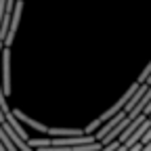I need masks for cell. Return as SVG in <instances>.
Here are the masks:
<instances>
[{"label": "cell", "instance_id": "ba28073f", "mask_svg": "<svg viewBox=\"0 0 151 151\" xmlns=\"http://www.w3.org/2000/svg\"><path fill=\"white\" fill-rule=\"evenodd\" d=\"M149 76H151V61H149V63H147V67H145V69L139 73V80H137V84H145V80L149 78Z\"/></svg>", "mask_w": 151, "mask_h": 151}, {"label": "cell", "instance_id": "5b68a950", "mask_svg": "<svg viewBox=\"0 0 151 151\" xmlns=\"http://www.w3.org/2000/svg\"><path fill=\"white\" fill-rule=\"evenodd\" d=\"M149 126H151V122H149V120H145V122H143V124H141V126H139L134 132H132V137H130V139L124 143V147H126V149H130V147L139 145V143H141V139L145 137V132L149 130Z\"/></svg>", "mask_w": 151, "mask_h": 151}, {"label": "cell", "instance_id": "8992f818", "mask_svg": "<svg viewBox=\"0 0 151 151\" xmlns=\"http://www.w3.org/2000/svg\"><path fill=\"white\" fill-rule=\"evenodd\" d=\"M145 120H147V116H139V118H134V120H132V122H130V124H128V126L122 130V134L118 137V141L124 145V143H126V141L132 137V132H134V130H137V128H139V126H141Z\"/></svg>", "mask_w": 151, "mask_h": 151}, {"label": "cell", "instance_id": "3957f363", "mask_svg": "<svg viewBox=\"0 0 151 151\" xmlns=\"http://www.w3.org/2000/svg\"><path fill=\"white\" fill-rule=\"evenodd\" d=\"M13 116H15V120H17L19 124H25V126H29V128H34V130H38V132H48V126H46V124L36 122L34 118L27 116V113H23L21 109H13Z\"/></svg>", "mask_w": 151, "mask_h": 151}, {"label": "cell", "instance_id": "52a82bcc", "mask_svg": "<svg viewBox=\"0 0 151 151\" xmlns=\"http://www.w3.org/2000/svg\"><path fill=\"white\" fill-rule=\"evenodd\" d=\"M101 124H103V122H101L99 118H97V120H92V122L84 128V134H94V132H97V130L101 128Z\"/></svg>", "mask_w": 151, "mask_h": 151}, {"label": "cell", "instance_id": "9c48e42d", "mask_svg": "<svg viewBox=\"0 0 151 151\" xmlns=\"http://www.w3.org/2000/svg\"><path fill=\"white\" fill-rule=\"evenodd\" d=\"M113 151H126V147H124V145H120L118 149H113Z\"/></svg>", "mask_w": 151, "mask_h": 151}, {"label": "cell", "instance_id": "6da1fadb", "mask_svg": "<svg viewBox=\"0 0 151 151\" xmlns=\"http://www.w3.org/2000/svg\"><path fill=\"white\" fill-rule=\"evenodd\" d=\"M21 13H23V0H17L15 2V9L11 13V21H9V29H6V38H4V46L9 48L17 36V29H19V21H21Z\"/></svg>", "mask_w": 151, "mask_h": 151}, {"label": "cell", "instance_id": "7a4b0ae2", "mask_svg": "<svg viewBox=\"0 0 151 151\" xmlns=\"http://www.w3.org/2000/svg\"><path fill=\"white\" fill-rule=\"evenodd\" d=\"M0 61H2V76H0V84H2L4 97L11 94V50L4 46L0 52Z\"/></svg>", "mask_w": 151, "mask_h": 151}, {"label": "cell", "instance_id": "277c9868", "mask_svg": "<svg viewBox=\"0 0 151 151\" xmlns=\"http://www.w3.org/2000/svg\"><path fill=\"white\" fill-rule=\"evenodd\" d=\"M50 139H69V137H84V128H50L48 126Z\"/></svg>", "mask_w": 151, "mask_h": 151}]
</instances>
